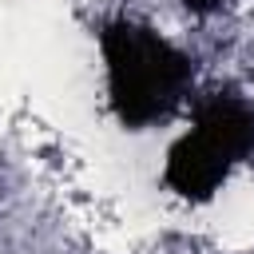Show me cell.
<instances>
[{
    "label": "cell",
    "instance_id": "1",
    "mask_svg": "<svg viewBox=\"0 0 254 254\" xmlns=\"http://www.w3.org/2000/svg\"><path fill=\"white\" fill-rule=\"evenodd\" d=\"M103 67H107V95L131 131H143L167 119L194 83V60L163 40L147 24L115 20L99 36Z\"/></svg>",
    "mask_w": 254,
    "mask_h": 254
},
{
    "label": "cell",
    "instance_id": "2",
    "mask_svg": "<svg viewBox=\"0 0 254 254\" xmlns=\"http://www.w3.org/2000/svg\"><path fill=\"white\" fill-rule=\"evenodd\" d=\"M254 155V103L242 95H206L194 115L190 131L167 151V187L190 202L210 198L226 175Z\"/></svg>",
    "mask_w": 254,
    "mask_h": 254
},
{
    "label": "cell",
    "instance_id": "3",
    "mask_svg": "<svg viewBox=\"0 0 254 254\" xmlns=\"http://www.w3.org/2000/svg\"><path fill=\"white\" fill-rule=\"evenodd\" d=\"M187 8L190 12H210V8H218V0H187Z\"/></svg>",
    "mask_w": 254,
    "mask_h": 254
}]
</instances>
